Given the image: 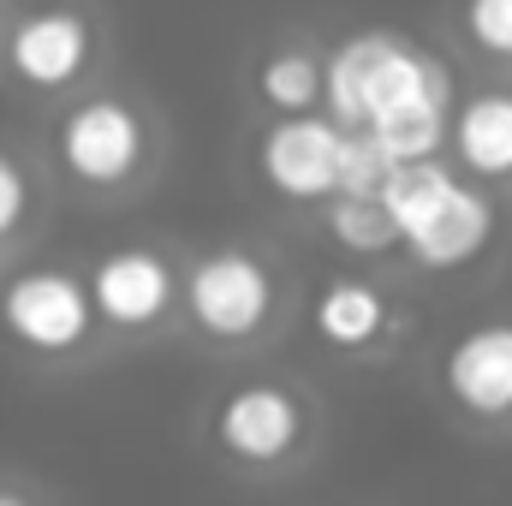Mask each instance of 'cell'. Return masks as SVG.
Returning <instances> with one entry per match:
<instances>
[{
  "label": "cell",
  "instance_id": "obj_1",
  "mask_svg": "<svg viewBox=\"0 0 512 506\" xmlns=\"http://www.w3.org/2000/svg\"><path fill=\"white\" fill-rule=\"evenodd\" d=\"M322 108L393 161L441 155L453 120V72L399 30H352L322 60Z\"/></svg>",
  "mask_w": 512,
  "mask_h": 506
},
{
  "label": "cell",
  "instance_id": "obj_2",
  "mask_svg": "<svg viewBox=\"0 0 512 506\" xmlns=\"http://www.w3.org/2000/svg\"><path fill=\"white\" fill-rule=\"evenodd\" d=\"M376 197H382L387 221L399 233V256L411 268H429V274L471 268L495 245V227H501L483 179H459L441 155L393 161V173L382 179Z\"/></svg>",
  "mask_w": 512,
  "mask_h": 506
},
{
  "label": "cell",
  "instance_id": "obj_3",
  "mask_svg": "<svg viewBox=\"0 0 512 506\" xmlns=\"http://www.w3.org/2000/svg\"><path fill=\"white\" fill-rule=\"evenodd\" d=\"M185 322L215 346H251L280 322V274L251 245H215L179 274Z\"/></svg>",
  "mask_w": 512,
  "mask_h": 506
},
{
  "label": "cell",
  "instance_id": "obj_4",
  "mask_svg": "<svg viewBox=\"0 0 512 506\" xmlns=\"http://www.w3.org/2000/svg\"><path fill=\"white\" fill-rule=\"evenodd\" d=\"M340 149H346V126L328 108L274 114L256 131V179L268 197L292 209H322L340 191Z\"/></svg>",
  "mask_w": 512,
  "mask_h": 506
},
{
  "label": "cell",
  "instance_id": "obj_5",
  "mask_svg": "<svg viewBox=\"0 0 512 506\" xmlns=\"http://www.w3.org/2000/svg\"><path fill=\"white\" fill-rule=\"evenodd\" d=\"M54 155L90 191L131 185L149 167V120L126 96H84L66 108V120L54 131Z\"/></svg>",
  "mask_w": 512,
  "mask_h": 506
},
{
  "label": "cell",
  "instance_id": "obj_6",
  "mask_svg": "<svg viewBox=\"0 0 512 506\" xmlns=\"http://www.w3.org/2000/svg\"><path fill=\"white\" fill-rule=\"evenodd\" d=\"M304 441H310V405L292 381L251 376L215 399V447L233 465H256V471L286 465L298 459Z\"/></svg>",
  "mask_w": 512,
  "mask_h": 506
},
{
  "label": "cell",
  "instance_id": "obj_7",
  "mask_svg": "<svg viewBox=\"0 0 512 506\" xmlns=\"http://www.w3.org/2000/svg\"><path fill=\"white\" fill-rule=\"evenodd\" d=\"M0 328L30 358H72L96 334L90 286L78 274H66V268H24L0 292Z\"/></svg>",
  "mask_w": 512,
  "mask_h": 506
},
{
  "label": "cell",
  "instance_id": "obj_8",
  "mask_svg": "<svg viewBox=\"0 0 512 506\" xmlns=\"http://www.w3.org/2000/svg\"><path fill=\"white\" fill-rule=\"evenodd\" d=\"M441 405L465 423L501 429L512 423V316H489L459 328L435 358Z\"/></svg>",
  "mask_w": 512,
  "mask_h": 506
},
{
  "label": "cell",
  "instance_id": "obj_9",
  "mask_svg": "<svg viewBox=\"0 0 512 506\" xmlns=\"http://www.w3.org/2000/svg\"><path fill=\"white\" fill-rule=\"evenodd\" d=\"M90 304L96 322L120 328V334H149L179 310V268L155 245H114L96 256L90 268Z\"/></svg>",
  "mask_w": 512,
  "mask_h": 506
},
{
  "label": "cell",
  "instance_id": "obj_10",
  "mask_svg": "<svg viewBox=\"0 0 512 506\" xmlns=\"http://www.w3.org/2000/svg\"><path fill=\"white\" fill-rule=\"evenodd\" d=\"M96 60V24L78 6H36L6 36V66L30 90H66Z\"/></svg>",
  "mask_w": 512,
  "mask_h": 506
},
{
  "label": "cell",
  "instance_id": "obj_11",
  "mask_svg": "<svg viewBox=\"0 0 512 506\" xmlns=\"http://www.w3.org/2000/svg\"><path fill=\"white\" fill-rule=\"evenodd\" d=\"M399 328V310L376 280L364 274H334L316 286L310 298V334L334 352V358H370V352H387Z\"/></svg>",
  "mask_w": 512,
  "mask_h": 506
},
{
  "label": "cell",
  "instance_id": "obj_12",
  "mask_svg": "<svg viewBox=\"0 0 512 506\" xmlns=\"http://www.w3.org/2000/svg\"><path fill=\"white\" fill-rule=\"evenodd\" d=\"M447 149H453V161L471 179L507 185L512 179V84H483L471 96H453Z\"/></svg>",
  "mask_w": 512,
  "mask_h": 506
},
{
  "label": "cell",
  "instance_id": "obj_13",
  "mask_svg": "<svg viewBox=\"0 0 512 506\" xmlns=\"http://www.w3.org/2000/svg\"><path fill=\"white\" fill-rule=\"evenodd\" d=\"M256 96L268 114H310L322 108V54L310 42H274L256 60Z\"/></svg>",
  "mask_w": 512,
  "mask_h": 506
},
{
  "label": "cell",
  "instance_id": "obj_14",
  "mask_svg": "<svg viewBox=\"0 0 512 506\" xmlns=\"http://www.w3.org/2000/svg\"><path fill=\"white\" fill-rule=\"evenodd\" d=\"M322 227H328V239H334L346 256H364V262H376V256H399V233H393V221H387L382 197L334 191V197L322 203Z\"/></svg>",
  "mask_w": 512,
  "mask_h": 506
},
{
  "label": "cell",
  "instance_id": "obj_15",
  "mask_svg": "<svg viewBox=\"0 0 512 506\" xmlns=\"http://www.w3.org/2000/svg\"><path fill=\"white\" fill-rule=\"evenodd\" d=\"M459 42L477 60L512 72V0H459Z\"/></svg>",
  "mask_w": 512,
  "mask_h": 506
},
{
  "label": "cell",
  "instance_id": "obj_16",
  "mask_svg": "<svg viewBox=\"0 0 512 506\" xmlns=\"http://www.w3.org/2000/svg\"><path fill=\"white\" fill-rule=\"evenodd\" d=\"M387 173H393V155H382L364 131H346V149H340V191H364V197H376Z\"/></svg>",
  "mask_w": 512,
  "mask_h": 506
},
{
  "label": "cell",
  "instance_id": "obj_17",
  "mask_svg": "<svg viewBox=\"0 0 512 506\" xmlns=\"http://www.w3.org/2000/svg\"><path fill=\"white\" fill-rule=\"evenodd\" d=\"M24 209H30V179H24V173H18V161L0 149V239H12V233H18Z\"/></svg>",
  "mask_w": 512,
  "mask_h": 506
},
{
  "label": "cell",
  "instance_id": "obj_18",
  "mask_svg": "<svg viewBox=\"0 0 512 506\" xmlns=\"http://www.w3.org/2000/svg\"><path fill=\"white\" fill-rule=\"evenodd\" d=\"M0 506H24V495H12V489H0Z\"/></svg>",
  "mask_w": 512,
  "mask_h": 506
}]
</instances>
